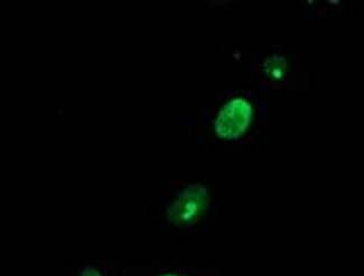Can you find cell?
Here are the masks:
<instances>
[{
	"instance_id": "obj_1",
	"label": "cell",
	"mask_w": 364,
	"mask_h": 276,
	"mask_svg": "<svg viewBox=\"0 0 364 276\" xmlns=\"http://www.w3.org/2000/svg\"><path fill=\"white\" fill-rule=\"evenodd\" d=\"M259 110L252 99L242 95L227 97L214 110L212 128L223 142H243L254 134Z\"/></svg>"
},
{
	"instance_id": "obj_2",
	"label": "cell",
	"mask_w": 364,
	"mask_h": 276,
	"mask_svg": "<svg viewBox=\"0 0 364 276\" xmlns=\"http://www.w3.org/2000/svg\"><path fill=\"white\" fill-rule=\"evenodd\" d=\"M212 196L204 184H184L177 189L164 211L166 223L177 230H192L200 226L209 215Z\"/></svg>"
},
{
	"instance_id": "obj_3",
	"label": "cell",
	"mask_w": 364,
	"mask_h": 276,
	"mask_svg": "<svg viewBox=\"0 0 364 276\" xmlns=\"http://www.w3.org/2000/svg\"><path fill=\"white\" fill-rule=\"evenodd\" d=\"M264 77L268 78L270 81H277L287 75L286 64L280 56L272 55L267 58L262 67Z\"/></svg>"
},
{
	"instance_id": "obj_4",
	"label": "cell",
	"mask_w": 364,
	"mask_h": 276,
	"mask_svg": "<svg viewBox=\"0 0 364 276\" xmlns=\"http://www.w3.org/2000/svg\"><path fill=\"white\" fill-rule=\"evenodd\" d=\"M156 276H209L204 272L190 267H172L161 272Z\"/></svg>"
}]
</instances>
